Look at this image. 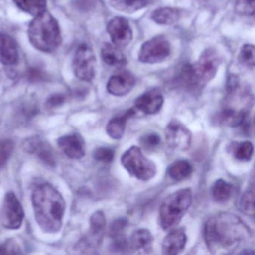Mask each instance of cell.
Masks as SVG:
<instances>
[{
    "label": "cell",
    "instance_id": "cell-1",
    "mask_svg": "<svg viewBox=\"0 0 255 255\" xmlns=\"http://www.w3.org/2000/svg\"><path fill=\"white\" fill-rule=\"evenodd\" d=\"M204 240L214 255L233 254L251 238V231L236 215L220 213L214 215L204 225Z\"/></svg>",
    "mask_w": 255,
    "mask_h": 255
},
{
    "label": "cell",
    "instance_id": "cell-2",
    "mask_svg": "<svg viewBox=\"0 0 255 255\" xmlns=\"http://www.w3.org/2000/svg\"><path fill=\"white\" fill-rule=\"evenodd\" d=\"M32 204L35 219L44 232L54 234L60 231L65 212L62 195L49 183H43L33 191Z\"/></svg>",
    "mask_w": 255,
    "mask_h": 255
},
{
    "label": "cell",
    "instance_id": "cell-3",
    "mask_svg": "<svg viewBox=\"0 0 255 255\" xmlns=\"http://www.w3.org/2000/svg\"><path fill=\"white\" fill-rule=\"evenodd\" d=\"M28 36L32 45L43 53H53L62 44L59 23L47 11L36 16L31 22Z\"/></svg>",
    "mask_w": 255,
    "mask_h": 255
},
{
    "label": "cell",
    "instance_id": "cell-4",
    "mask_svg": "<svg viewBox=\"0 0 255 255\" xmlns=\"http://www.w3.org/2000/svg\"><path fill=\"white\" fill-rule=\"evenodd\" d=\"M219 56L214 49H206L194 65L183 67L180 74L183 84L190 90H197L213 80L219 66Z\"/></svg>",
    "mask_w": 255,
    "mask_h": 255
},
{
    "label": "cell",
    "instance_id": "cell-5",
    "mask_svg": "<svg viewBox=\"0 0 255 255\" xmlns=\"http://www.w3.org/2000/svg\"><path fill=\"white\" fill-rule=\"evenodd\" d=\"M192 193L189 188L181 189L168 195L159 209V223L165 231L179 225L192 204Z\"/></svg>",
    "mask_w": 255,
    "mask_h": 255
},
{
    "label": "cell",
    "instance_id": "cell-6",
    "mask_svg": "<svg viewBox=\"0 0 255 255\" xmlns=\"http://www.w3.org/2000/svg\"><path fill=\"white\" fill-rule=\"evenodd\" d=\"M122 165L129 174L143 181L153 178L156 174L154 162L147 159L139 147L132 146L122 155Z\"/></svg>",
    "mask_w": 255,
    "mask_h": 255
},
{
    "label": "cell",
    "instance_id": "cell-7",
    "mask_svg": "<svg viewBox=\"0 0 255 255\" xmlns=\"http://www.w3.org/2000/svg\"><path fill=\"white\" fill-rule=\"evenodd\" d=\"M96 65V57L92 47L82 44L77 49L73 62L76 77L82 81H92L95 78Z\"/></svg>",
    "mask_w": 255,
    "mask_h": 255
},
{
    "label": "cell",
    "instance_id": "cell-8",
    "mask_svg": "<svg viewBox=\"0 0 255 255\" xmlns=\"http://www.w3.org/2000/svg\"><path fill=\"white\" fill-rule=\"evenodd\" d=\"M171 53L169 41L163 36H156L146 41L140 49L138 59L145 64H155L165 60Z\"/></svg>",
    "mask_w": 255,
    "mask_h": 255
},
{
    "label": "cell",
    "instance_id": "cell-9",
    "mask_svg": "<svg viewBox=\"0 0 255 255\" xmlns=\"http://www.w3.org/2000/svg\"><path fill=\"white\" fill-rule=\"evenodd\" d=\"M1 218L2 225L7 229H18L21 226L24 211L14 192H10L5 195Z\"/></svg>",
    "mask_w": 255,
    "mask_h": 255
},
{
    "label": "cell",
    "instance_id": "cell-10",
    "mask_svg": "<svg viewBox=\"0 0 255 255\" xmlns=\"http://www.w3.org/2000/svg\"><path fill=\"white\" fill-rule=\"evenodd\" d=\"M165 140L171 148L186 151L192 142L190 130L181 122L173 120L167 125L165 130Z\"/></svg>",
    "mask_w": 255,
    "mask_h": 255
},
{
    "label": "cell",
    "instance_id": "cell-11",
    "mask_svg": "<svg viewBox=\"0 0 255 255\" xmlns=\"http://www.w3.org/2000/svg\"><path fill=\"white\" fill-rule=\"evenodd\" d=\"M107 32L113 44L118 47H127L132 40V29L125 17H116L110 20Z\"/></svg>",
    "mask_w": 255,
    "mask_h": 255
},
{
    "label": "cell",
    "instance_id": "cell-12",
    "mask_svg": "<svg viewBox=\"0 0 255 255\" xmlns=\"http://www.w3.org/2000/svg\"><path fill=\"white\" fill-rule=\"evenodd\" d=\"M135 84V77L130 72L120 71L110 77L107 89L114 96H125L133 89Z\"/></svg>",
    "mask_w": 255,
    "mask_h": 255
},
{
    "label": "cell",
    "instance_id": "cell-13",
    "mask_svg": "<svg viewBox=\"0 0 255 255\" xmlns=\"http://www.w3.org/2000/svg\"><path fill=\"white\" fill-rule=\"evenodd\" d=\"M164 98L158 89H153L140 95L135 101L137 110L147 115L159 113L163 105Z\"/></svg>",
    "mask_w": 255,
    "mask_h": 255
},
{
    "label": "cell",
    "instance_id": "cell-14",
    "mask_svg": "<svg viewBox=\"0 0 255 255\" xmlns=\"http://www.w3.org/2000/svg\"><path fill=\"white\" fill-rule=\"evenodd\" d=\"M58 145L70 159H82L86 153L84 140L78 134L61 137L58 140Z\"/></svg>",
    "mask_w": 255,
    "mask_h": 255
},
{
    "label": "cell",
    "instance_id": "cell-15",
    "mask_svg": "<svg viewBox=\"0 0 255 255\" xmlns=\"http://www.w3.org/2000/svg\"><path fill=\"white\" fill-rule=\"evenodd\" d=\"M26 148L29 153L35 154L40 160L48 166L56 165V156L51 146L39 137L31 138L26 143Z\"/></svg>",
    "mask_w": 255,
    "mask_h": 255
},
{
    "label": "cell",
    "instance_id": "cell-16",
    "mask_svg": "<svg viewBox=\"0 0 255 255\" xmlns=\"http://www.w3.org/2000/svg\"><path fill=\"white\" fill-rule=\"evenodd\" d=\"M187 242V237L183 228L170 231L164 238L162 244V254L176 255L184 249Z\"/></svg>",
    "mask_w": 255,
    "mask_h": 255
},
{
    "label": "cell",
    "instance_id": "cell-17",
    "mask_svg": "<svg viewBox=\"0 0 255 255\" xmlns=\"http://www.w3.org/2000/svg\"><path fill=\"white\" fill-rule=\"evenodd\" d=\"M19 60L18 47L14 38L6 34H0V62L8 67L17 65Z\"/></svg>",
    "mask_w": 255,
    "mask_h": 255
},
{
    "label": "cell",
    "instance_id": "cell-18",
    "mask_svg": "<svg viewBox=\"0 0 255 255\" xmlns=\"http://www.w3.org/2000/svg\"><path fill=\"white\" fill-rule=\"evenodd\" d=\"M246 116L247 112L245 110H237L227 107L216 115V121L219 125L237 128L245 123Z\"/></svg>",
    "mask_w": 255,
    "mask_h": 255
},
{
    "label": "cell",
    "instance_id": "cell-19",
    "mask_svg": "<svg viewBox=\"0 0 255 255\" xmlns=\"http://www.w3.org/2000/svg\"><path fill=\"white\" fill-rule=\"evenodd\" d=\"M135 114V110L132 108L125 112V114L112 119L108 122L106 128V130L109 136L113 139H121L125 134L127 122Z\"/></svg>",
    "mask_w": 255,
    "mask_h": 255
},
{
    "label": "cell",
    "instance_id": "cell-20",
    "mask_svg": "<svg viewBox=\"0 0 255 255\" xmlns=\"http://www.w3.org/2000/svg\"><path fill=\"white\" fill-rule=\"evenodd\" d=\"M153 240L154 238L151 232L149 230L141 228L134 231L129 240V246L132 250L136 252H147L151 249Z\"/></svg>",
    "mask_w": 255,
    "mask_h": 255
},
{
    "label": "cell",
    "instance_id": "cell-21",
    "mask_svg": "<svg viewBox=\"0 0 255 255\" xmlns=\"http://www.w3.org/2000/svg\"><path fill=\"white\" fill-rule=\"evenodd\" d=\"M101 56L106 64L110 66L123 67L127 64V59L119 47L110 44H104L101 50Z\"/></svg>",
    "mask_w": 255,
    "mask_h": 255
},
{
    "label": "cell",
    "instance_id": "cell-22",
    "mask_svg": "<svg viewBox=\"0 0 255 255\" xmlns=\"http://www.w3.org/2000/svg\"><path fill=\"white\" fill-rule=\"evenodd\" d=\"M180 12L178 9L169 7L158 8L153 11L151 19L160 25H171L177 21L180 18Z\"/></svg>",
    "mask_w": 255,
    "mask_h": 255
},
{
    "label": "cell",
    "instance_id": "cell-23",
    "mask_svg": "<svg viewBox=\"0 0 255 255\" xmlns=\"http://www.w3.org/2000/svg\"><path fill=\"white\" fill-rule=\"evenodd\" d=\"M153 2V0H111V5L117 11L133 13L145 8Z\"/></svg>",
    "mask_w": 255,
    "mask_h": 255
},
{
    "label": "cell",
    "instance_id": "cell-24",
    "mask_svg": "<svg viewBox=\"0 0 255 255\" xmlns=\"http://www.w3.org/2000/svg\"><path fill=\"white\" fill-rule=\"evenodd\" d=\"M192 173V165L188 161L183 159L175 161L168 168V176L176 181L188 178Z\"/></svg>",
    "mask_w": 255,
    "mask_h": 255
},
{
    "label": "cell",
    "instance_id": "cell-25",
    "mask_svg": "<svg viewBox=\"0 0 255 255\" xmlns=\"http://www.w3.org/2000/svg\"><path fill=\"white\" fill-rule=\"evenodd\" d=\"M19 8L33 16L39 15L47 11V0H13Z\"/></svg>",
    "mask_w": 255,
    "mask_h": 255
},
{
    "label": "cell",
    "instance_id": "cell-26",
    "mask_svg": "<svg viewBox=\"0 0 255 255\" xmlns=\"http://www.w3.org/2000/svg\"><path fill=\"white\" fill-rule=\"evenodd\" d=\"M233 186L222 179L216 180L212 186V198L216 202H226L231 198Z\"/></svg>",
    "mask_w": 255,
    "mask_h": 255
},
{
    "label": "cell",
    "instance_id": "cell-27",
    "mask_svg": "<svg viewBox=\"0 0 255 255\" xmlns=\"http://www.w3.org/2000/svg\"><path fill=\"white\" fill-rule=\"evenodd\" d=\"M232 153L237 160L241 162H249L253 156V144L249 141L234 143L232 145Z\"/></svg>",
    "mask_w": 255,
    "mask_h": 255
},
{
    "label": "cell",
    "instance_id": "cell-28",
    "mask_svg": "<svg viewBox=\"0 0 255 255\" xmlns=\"http://www.w3.org/2000/svg\"><path fill=\"white\" fill-rule=\"evenodd\" d=\"M107 221L104 212H95L90 219V234L92 237H101L105 230Z\"/></svg>",
    "mask_w": 255,
    "mask_h": 255
},
{
    "label": "cell",
    "instance_id": "cell-29",
    "mask_svg": "<svg viewBox=\"0 0 255 255\" xmlns=\"http://www.w3.org/2000/svg\"><path fill=\"white\" fill-rule=\"evenodd\" d=\"M255 47L252 44H245L239 53V62L246 68H254L255 67Z\"/></svg>",
    "mask_w": 255,
    "mask_h": 255
},
{
    "label": "cell",
    "instance_id": "cell-30",
    "mask_svg": "<svg viewBox=\"0 0 255 255\" xmlns=\"http://www.w3.org/2000/svg\"><path fill=\"white\" fill-rule=\"evenodd\" d=\"M240 207L242 211L249 216L255 214V193L253 189L246 191L242 195L240 201Z\"/></svg>",
    "mask_w": 255,
    "mask_h": 255
},
{
    "label": "cell",
    "instance_id": "cell-31",
    "mask_svg": "<svg viewBox=\"0 0 255 255\" xmlns=\"http://www.w3.org/2000/svg\"><path fill=\"white\" fill-rule=\"evenodd\" d=\"M140 144L146 151H154L161 144V138L156 132H148L140 138Z\"/></svg>",
    "mask_w": 255,
    "mask_h": 255
},
{
    "label": "cell",
    "instance_id": "cell-32",
    "mask_svg": "<svg viewBox=\"0 0 255 255\" xmlns=\"http://www.w3.org/2000/svg\"><path fill=\"white\" fill-rule=\"evenodd\" d=\"M14 143L10 139L0 141V168L5 166L14 151Z\"/></svg>",
    "mask_w": 255,
    "mask_h": 255
},
{
    "label": "cell",
    "instance_id": "cell-33",
    "mask_svg": "<svg viewBox=\"0 0 255 255\" xmlns=\"http://www.w3.org/2000/svg\"><path fill=\"white\" fill-rule=\"evenodd\" d=\"M114 156L115 151L110 147H98L93 153L94 159L103 163H110L113 162Z\"/></svg>",
    "mask_w": 255,
    "mask_h": 255
},
{
    "label": "cell",
    "instance_id": "cell-34",
    "mask_svg": "<svg viewBox=\"0 0 255 255\" xmlns=\"http://www.w3.org/2000/svg\"><path fill=\"white\" fill-rule=\"evenodd\" d=\"M255 0H237L236 11L242 15L253 16L255 14Z\"/></svg>",
    "mask_w": 255,
    "mask_h": 255
},
{
    "label": "cell",
    "instance_id": "cell-35",
    "mask_svg": "<svg viewBox=\"0 0 255 255\" xmlns=\"http://www.w3.org/2000/svg\"><path fill=\"white\" fill-rule=\"evenodd\" d=\"M128 222V221L126 218H120V219H116V221L113 222L111 227H110V235L113 237H118V236L120 235L122 231L126 228Z\"/></svg>",
    "mask_w": 255,
    "mask_h": 255
},
{
    "label": "cell",
    "instance_id": "cell-36",
    "mask_svg": "<svg viewBox=\"0 0 255 255\" xmlns=\"http://www.w3.org/2000/svg\"><path fill=\"white\" fill-rule=\"evenodd\" d=\"M47 75L44 71L38 68H30L27 71V80L30 83H39L47 80Z\"/></svg>",
    "mask_w": 255,
    "mask_h": 255
},
{
    "label": "cell",
    "instance_id": "cell-37",
    "mask_svg": "<svg viewBox=\"0 0 255 255\" xmlns=\"http://www.w3.org/2000/svg\"><path fill=\"white\" fill-rule=\"evenodd\" d=\"M65 102V96L62 94H54L49 97L46 105L49 109L57 108L63 105Z\"/></svg>",
    "mask_w": 255,
    "mask_h": 255
},
{
    "label": "cell",
    "instance_id": "cell-38",
    "mask_svg": "<svg viewBox=\"0 0 255 255\" xmlns=\"http://www.w3.org/2000/svg\"><path fill=\"white\" fill-rule=\"evenodd\" d=\"M201 5L206 8H219L225 5L226 0H197Z\"/></svg>",
    "mask_w": 255,
    "mask_h": 255
},
{
    "label": "cell",
    "instance_id": "cell-39",
    "mask_svg": "<svg viewBox=\"0 0 255 255\" xmlns=\"http://www.w3.org/2000/svg\"><path fill=\"white\" fill-rule=\"evenodd\" d=\"M1 80H2V75H1V72H0V83H1Z\"/></svg>",
    "mask_w": 255,
    "mask_h": 255
}]
</instances>
